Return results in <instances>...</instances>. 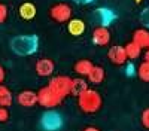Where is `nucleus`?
Masks as SVG:
<instances>
[{"instance_id": "c756f323", "label": "nucleus", "mask_w": 149, "mask_h": 131, "mask_svg": "<svg viewBox=\"0 0 149 131\" xmlns=\"http://www.w3.org/2000/svg\"><path fill=\"white\" fill-rule=\"evenodd\" d=\"M136 2H140V0H136Z\"/></svg>"}, {"instance_id": "f03ea898", "label": "nucleus", "mask_w": 149, "mask_h": 131, "mask_svg": "<svg viewBox=\"0 0 149 131\" xmlns=\"http://www.w3.org/2000/svg\"><path fill=\"white\" fill-rule=\"evenodd\" d=\"M102 104H103L102 95L95 89L86 88L84 92L78 95V106L84 113H95L100 110Z\"/></svg>"}, {"instance_id": "6e6552de", "label": "nucleus", "mask_w": 149, "mask_h": 131, "mask_svg": "<svg viewBox=\"0 0 149 131\" xmlns=\"http://www.w3.org/2000/svg\"><path fill=\"white\" fill-rule=\"evenodd\" d=\"M36 75L37 76H40V78H48V76H51L54 73V70H55V64L51 58H40V60H37L36 61Z\"/></svg>"}, {"instance_id": "bb28decb", "label": "nucleus", "mask_w": 149, "mask_h": 131, "mask_svg": "<svg viewBox=\"0 0 149 131\" xmlns=\"http://www.w3.org/2000/svg\"><path fill=\"white\" fill-rule=\"evenodd\" d=\"M76 3H79V5H90V3H93L94 0H74Z\"/></svg>"}, {"instance_id": "b1692460", "label": "nucleus", "mask_w": 149, "mask_h": 131, "mask_svg": "<svg viewBox=\"0 0 149 131\" xmlns=\"http://www.w3.org/2000/svg\"><path fill=\"white\" fill-rule=\"evenodd\" d=\"M6 18H8V8L3 3H0V24H3Z\"/></svg>"}, {"instance_id": "6ab92c4d", "label": "nucleus", "mask_w": 149, "mask_h": 131, "mask_svg": "<svg viewBox=\"0 0 149 131\" xmlns=\"http://www.w3.org/2000/svg\"><path fill=\"white\" fill-rule=\"evenodd\" d=\"M124 49H125V54H127L128 60H136V58H139L140 54H142V48L139 45H136L133 40L128 42L125 46H124Z\"/></svg>"}, {"instance_id": "aec40b11", "label": "nucleus", "mask_w": 149, "mask_h": 131, "mask_svg": "<svg viewBox=\"0 0 149 131\" xmlns=\"http://www.w3.org/2000/svg\"><path fill=\"white\" fill-rule=\"evenodd\" d=\"M136 75H137L143 82H149V63L148 61H143L137 70H136Z\"/></svg>"}, {"instance_id": "a211bd4d", "label": "nucleus", "mask_w": 149, "mask_h": 131, "mask_svg": "<svg viewBox=\"0 0 149 131\" xmlns=\"http://www.w3.org/2000/svg\"><path fill=\"white\" fill-rule=\"evenodd\" d=\"M12 103H14V97H12L10 89L2 83L0 85V107H10Z\"/></svg>"}, {"instance_id": "0eeeda50", "label": "nucleus", "mask_w": 149, "mask_h": 131, "mask_svg": "<svg viewBox=\"0 0 149 131\" xmlns=\"http://www.w3.org/2000/svg\"><path fill=\"white\" fill-rule=\"evenodd\" d=\"M94 18H95V21L100 24L102 27H109L110 24L116 19V14H115L112 9L98 8V9L94 12Z\"/></svg>"}, {"instance_id": "cd10ccee", "label": "nucleus", "mask_w": 149, "mask_h": 131, "mask_svg": "<svg viewBox=\"0 0 149 131\" xmlns=\"http://www.w3.org/2000/svg\"><path fill=\"white\" fill-rule=\"evenodd\" d=\"M84 131H100V130H98V128H95V127H86Z\"/></svg>"}, {"instance_id": "f257e3e1", "label": "nucleus", "mask_w": 149, "mask_h": 131, "mask_svg": "<svg viewBox=\"0 0 149 131\" xmlns=\"http://www.w3.org/2000/svg\"><path fill=\"white\" fill-rule=\"evenodd\" d=\"M39 48V37L36 34H19L10 40V49L19 57L33 55Z\"/></svg>"}, {"instance_id": "f8f14e48", "label": "nucleus", "mask_w": 149, "mask_h": 131, "mask_svg": "<svg viewBox=\"0 0 149 131\" xmlns=\"http://www.w3.org/2000/svg\"><path fill=\"white\" fill-rule=\"evenodd\" d=\"M93 66H94V64L90 61V60L82 58V60H78V61L74 63L73 70H74V73H76L78 76H81V78H86V76H88V73L91 71Z\"/></svg>"}, {"instance_id": "4468645a", "label": "nucleus", "mask_w": 149, "mask_h": 131, "mask_svg": "<svg viewBox=\"0 0 149 131\" xmlns=\"http://www.w3.org/2000/svg\"><path fill=\"white\" fill-rule=\"evenodd\" d=\"M133 42L140 48H149V31L146 28H139L133 33Z\"/></svg>"}, {"instance_id": "9d476101", "label": "nucleus", "mask_w": 149, "mask_h": 131, "mask_svg": "<svg viewBox=\"0 0 149 131\" xmlns=\"http://www.w3.org/2000/svg\"><path fill=\"white\" fill-rule=\"evenodd\" d=\"M93 43L98 46H107L110 43V31L107 27H97L93 31Z\"/></svg>"}, {"instance_id": "423d86ee", "label": "nucleus", "mask_w": 149, "mask_h": 131, "mask_svg": "<svg viewBox=\"0 0 149 131\" xmlns=\"http://www.w3.org/2000/svg\"><path fill=\"white\" fill-rule=\"evenodd\" d=\"M49 15L57 22H67L72 18V8L67 3H57L51 8Z\"/></svg>"}, {"instance_id": "39448f33", "label": "nucleus", "mask_w": 149, "mask_h": 131, "mask_svg": "<svg viewBox=\"0 0 149 131\" xmlns=\"http://www.w3.org/2000/svg\"><path fill=\"white\" fill-rule=\"evenodd\" d=\"M36 95H37V104H40L42 107H46V109H52V107H57L58 104L63 103V101H60L55 97L54 92L48 87L40 88L39 91L36 92Z\"/></svg>"}, {"instance_id": "9b49d317", "label": "nucleus", "mask_w": 149, "mask_h": 131, "mask_svg": "<svg viewBox=\"0 0 149 131\" xmlns=\"http://www.w3.org/2000/svg\"><path fill=\"white\" fill-rule=\"evenodd\" d=\"M17 103L22 107H34L37 104V95L31 89H24L17 95Z\"/></svg>"}, {"instance_id": "5701e85b", "label": "nucleus", "mask_w": 149, "mask_h": 131, "mask_svg": "<svg viewBox=\"0 0 149 131\" xmlns=\"http://www.w3.org/2000/svg\"><path fill=\"white\" fill-rule=\"evenodd\" d=\"M140 19H142V22L146 26V28H149V8H145V9H143L142 15H140Z\"/></svg>"}, {"instance_id": "ddd939ff", "label": "nucleus", "mask_w": 149, "mask_h": 131, "mask_svg": "<svg viewBox=\"0 0 149 131\" xmlns=\"http://www.w3.org/2000/svg\"><path fill=\"white\" fill-rule=\"evenodd\" d=\"M88 80L91 82V83H94V85H98V83H102L103 80H104V78H106V71H104V69L102 67V66H93V69H91V71L88 73Z\"/></svg>"}, {"instance_id": "4be33fe9", "label": "nucleus", "mask_w": 149, "mask_h": 131, "mask_svg": "<svg viewBox=\"0 0 149 131\" xmlns=\"http://www.w3.org/2000/svg\"><path fill=\"white\" fill-rule=\"evenodd\" d=\"M8 119H9V110H8V107H0V124L8 122Z\"/></svg>"}, {"instance_id": "2eb2a0df", "label": "nucleus", "mask_w": 149, "mask_h": 131, "mask_svg": "<svg viewBox=\"0 0 149 131\" xmlns=\"http://www.w3.org/2000/svg\"><path fill=\"white\" fill-rule=\"evenodd\" d=\"M67 31L72 36H81V34H84V31H85V22L82 19H78V18L69 19L67 21Z\"/></svg>"}, {"instance_id": "dca6fc26", "label": "nucleus", "mask_w": 149, "mask_h": 131, "mask_svg": "<svg viewBox=\"0 0 149 131\" xmlns=\"http://www.w3.org/2000/svg\"><path fill=\"white\" fill-rule=\"evenodd\" d=\"M88 88V83H86L85 78H72V85H70V95H78L81 92H84Z\"/></svg>"}, {"instance_id": "20e7f679", "label": "nucleus", "mask_w": 149, "mask_h": 131, "mask_svg": "<svg viewBox=\"0 0 149 131\" xmlns=\"http://www.w3.org/2000/svg\"><path fill=\"white\" fill-rule=\"evenodd\" d=\"M64 121H63V116H61L58 112L48 109L42 118H40V127L45 131H58L61 127H63Z\"/></svg>"}, {"instance_id": "393cba45", "label": "nucleus", "mask_w": 149, "mask_h": 131, "mask_svg": "<svg viewBox=\"0 0 149 131\" xmlns=\"http://www.w3.org/2000/svg\"><path fill=\"white\" fill-rule=\"evenodd\" d=\"M125 75L127 76H134L136 75V67H134V64H127V69H125Z\"/></svg>"}, {"instance_id": "f3484780", "label": "nucleus", "mask_w": 149, "mask_h": 131, "mask_svg": "<svg viewBox=\"0 0 149 131\" xmlns=\"http://www.w3.org/2000/svg\"><path fill=\"white\" fill-rule=\"evenodd\" d=\"M19 17L26 21H30L36 17V6L30 2H26L19 6Z\"/></svg>"}, {"instance_id": "c85d7f7f", "label": "nucleus", "mask_w": 149, "mask_h": 131, "mask_svg": "<svg viewBox=\"0 0 149 131\" xmlns=\"http://www.w3.org/2000/svg\"><path fill=\"white\" fill-rule=\"evenodd\" d=\"M145 61H148V63H149V48H148V51L145 52Z\"/></svg>"}, {"instance_id": "a878e982", "label": "nucleus", "mask_w": 149, "mask_h": 131, "mask_svg": "<svg viewBox=\"0 0 149 131\" xmlns=\"http://www.w3.org/2000/svg\"><path fill=\"white\" fill-rule=\"evenodd\" d=\"M5 78H6V71H5L3 66H0V85L5 82Z\"/></svg>"}, {"instance_id": "1a4fd4ad", "label": "nucleus", "mask_w": 149, "mask_h": 131, "mask_svg": "<svg viewBox=\"0 0 149 131\" xmlns=\"http://www.w3.org/2000/svg\"><path fill=\"white\" fill-rule=\"evenodd\" d=\"M107 58L116 66H122V64H125L128 61L124 46H112L109 49V52H107Z\"/></svg>"}, {"instance_id": "412c9836", "label": "nucleus", "mask_w": 149, "mask_h": 131, "mask_svg": "<svg viewBox=\"0 0 149 131\" xmlns=\"http://www.w3.org/2000/svg\"><path fill=\"white\" fill-rule=\"evenodd\" d=\"M140 121H142V125H143L145 128H148V130H149V107L142 112V118H140Z\"/></svg>"}, {"instance_id": "7ed1b4c3", "label": "nucleus", "mask_w": 149, "mask_h": 131, "mask_svg": "<svg viewBox=\"0 0 149 131\" xmlns=\"http://www.w3.org/2000/svg\"><path fill=\"white\" fill-rule=\"evenodd\" d=\"M70 85H72V78L61 75V76H55L49 80L48 88L54 92V95L60 101H63L66 97L70 95Z\"/></svg>"}]
</instances>
